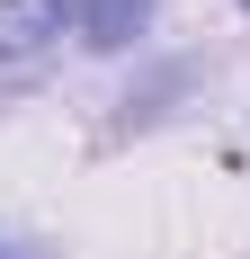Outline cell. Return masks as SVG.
I'll return each mask as SVG.
<instances>
[{"mask_svg":"<svg viewBox=\"0 0 250 259\" xmlns=\"http://www.w3.org/2000/svg\"><path fill=\"white\" fill-rule=\"evenodd\" d=\"M0 259H9V241H0Z\"/></svg>","mask_w":250,"mask_h":259,"instance_id":"cell-3","label":"cell"},{"mask_svg":"<svg viewBox=\"0 0 250 259\" xmlns=\"http://www.w3.org/2000/svg\"><path fill=\"white\" fill-rule=\"evenodd\" d=\"M90 18V0H0V63H27V54H45L63 27Z\"/></svg>","mask_w":250,"mask_h":259,"instance_id":"cell-1","label":"cell"},{"mask_svg":"<svg viewBox=\"0 0 250 259\" xmlns=\"http://www.w3.org/2000/svg\"><path fill=\"white\" fill-rule=\"evenodd\" d=\"M241 9H250V0H241Z\"/></svg>","mask_w":250,"mask_h":259,"instance_id":"cell-4","label":"cell"},{"mask_svg":"<svg viewBox=\"0 0 250 259\" xmlns=\"http://www.w3.org/2000/svg\"><path fill=\"white\" fill-rule=\"evenodd\" d=\"M152 0H90V18H80V45L90 54H125L134 36H143Z\"/></svg>","mask_w":250,"mask_h":259,"instance_id":"cell-2","label":"cell"}]
</instances>
